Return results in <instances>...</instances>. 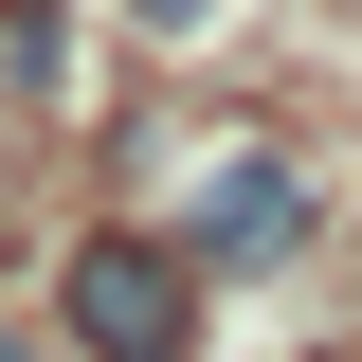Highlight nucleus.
<instances>
[{
  "instance_id": "1",
  "label": "nucleus",
  "mask_w": 362,
  "mask_h": 362,
  "mask_svg": "<svg viewBox=\"0 0 362 362\" xmlns=\"http://www.w3.org/2000/svg\"><path fill=\"white\" fill-rule=\"evenodd\" d=\"M37 326L73 362H199L218 344V290H199V254L163 218H90V235H54V308Z\"/></svg>"
},
{
  "instance_id": "2",
  "label": "nucleus",
  "mask_w": 362,
  "mask_h": 362,
  "mask_svg": "<svg viewBox=\"0 0 362 362\" xmlns=\"http://www.w3.org/2000/svg\"><path fill=\"white\" fill-rule=\"evenodd\" d=\"M163 235L199 254V290H272V272H290V254L326 235V181H308V145H272V127H235V145H199V163H181Z\"/></svg>"
},
{
  "instance_id": "3",
  "label": "nucleus",
  "mask_w": 362,
  "mask_h": 362,
  "mask_svg": "<svg viewBox=\"0 0 362 362\" xmlns=\"http://www.w3.org/2000/svg\"><path fill=\"white\" fill-rule=\"evenodd\" d=\"M0 362H73V344H54V326H0Z\"/></svg>"
},
{
  "instance_id": "4",
  "label": "nucleus",
  "mask_w": 362,
  "mask_h": 362,
  "mask_svg": "<svg viewBox=\"0 0 362 362\" xmlns=\"http://www.w3.org/2000/svg\"><path fill=\"white\" fill-rule=\"evenodd\" d=\"M127 18H145V37H181V18H199V0H127Z\"/></svg>"
},
{
  "instance_id": "5",
  "label": "nucleus",
  "mask_w": 362,
  "mask_h": 362,
  "mask_svg": "<svg viewBox=\"0 0 362 362\" xmlns=\"http://www.w3.org/2000/svg\"><path fill=\"white\" fill-rule=\"evenodd\" d=\"M344 272H362V218H344Z\"/></svg>"
}]
</instances>
